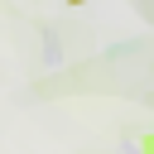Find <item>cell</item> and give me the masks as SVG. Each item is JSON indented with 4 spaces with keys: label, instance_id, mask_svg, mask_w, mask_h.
Here are the masks:
<instances>
[{
    "label": "cell",
    "instance_id": "6da1fadb",
    "mask_svg": "<svg viewBox=\"0 0 154 154\" xmlns=\"http://www.w3.org/2000/svg\"><path fill=\"white\" fill-rule=\"evenodd\" d=\"M67 5H82V0H67Z\"/></svg>",
    "mask_w": 154,
    "mask_h": 154
}]
</instances>
